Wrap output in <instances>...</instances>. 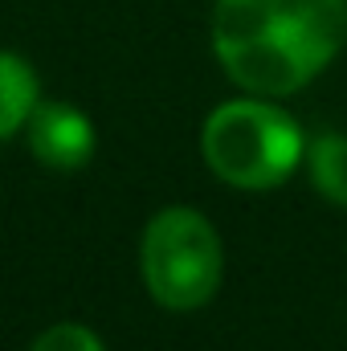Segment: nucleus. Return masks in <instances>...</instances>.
<instances>
[{
    "label": "nucleus",
    "instance_id": "f257e3e1",
    "mask_svg": "<svg viewBox=\"0 0 347 351\" xmlns=\"http://www.w3.org/2000/svg\"><path fill=\"white\" fill-rule=\"evenodd\" d=\"M347 0H217L213 49L254 94L302 90L344 45Z\"/></svg>",
    "mask_w": 347,
    "mask_h": 351
},
{
    "label": "nucleus",
    "instance_id": "f03ea898",
    "mask_svg": "<svg viewBox=\"0 0 347 351\" xmlns=\"http://www.w3.org/2000/svg\"><path fill=\"white\" fill-rule=\"evenodd\" d=\"M204 164L233 188H274L298 168L302 131L270 102H225L208 114L200 135Z\"/></svg>",
    "mask_w": 347,
    "mask_h": 351
},
{
    "label": "nucleus",
    "instance_id": "7ed1b4c3",
    "mask_svg": "<svg viewBox=\"0 0 347 351\" xmlns=\"http://www.w3.org/2000/svg\"><path fill=\"white\" fill-rule=\"evenodd\" d=\"M139 269L168 311H196L221 286V237L196 208H164L143 229Z\"/></svg>",
    "mask_w": 347,
    "mask_h": 351
},
{
    "label": "nucleus",
    "instance_id": "20e7f679",
    "mask_svg": "<svg viewBox=\"0 0 347 351\" xmlns=\"http://www.w3.org/2000/svg\"><path fill=\"white\" fill-rule=\"evenodd\" d=\"M29 147L45 168L74 172L94 156V127L70 102H37L29 114Z\"/></svg>",
    "mask_w": 347,
    "mask_h": 351
},
{
    "label": "nucleus",
    "instance_id": "39448f33",
    "mask_svg": "<svg viewBox=\"0 0 347 351\" xmlns=\"http://www.w3.org/2000/svg\"><path fill=\"white\" fill-rule=\"evenodd\" d=\"M37 110V74L16 53H0V139H8Z\"/></svg>",
    "mask_w": 347,
    "mask_h": 351
},
{
    "label": "nucleus",
    "instance_id": "423d86ee",
    "mask_svg": "<svg viewBox=\"0 0 347 351\" xmlns=\"http://www.w3.org/2000/svg\"><path fill=\"white\" fill-rule=\"evenodd\" d=\"M311 180L327 200L347 208V135H319L311 143Z\"/></svg>",
    "mask_w": 347,
    "mask_h": 351
},
{
    "label": "nucleus",
    "instance_id": "0eeeda50",
    "mask_svg": "<svg viewBox=\"0 0 347 351\" xmlns=\"http://www.w3.org/2000/svg\"><path fill=\"white\" fill-rule=\"evenodd\" d=\"M33 351H106L102 348V339L86 331V327H78V323H62V327H49Z\"/></svg>",
    "mask_w": 347,
    "mask_h": 351
}]
</instances>
